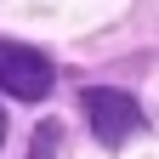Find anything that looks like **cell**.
<instances>
[{"instance_id":"6da1fadb","label":"cell","mask_w":159,"mask_h":159,"mask_svg":"<svg viewBox=\"0 0 159 159\" xmlns=\"http://www.w3.org/2000/svg\"><path fill=\"white\" fill-rule=\"evenodd\" d=\"M80 114H85V125H91V136H97L102 148L131 142V136L148 125V119H142V102H136L131 91H114V85H91V91H80Z\"/></svg>"},{"instance_id":"3957f363","label":"cell","mask_w":159,"mask_h":159,"mask_svg":"<svg viewBox=\"0 0 159 159\" xmlns=\"http://www.w3.org/2000/svg\"><path fill=\"white\" fill-rule=\"evenodd\" d=\"M0 142H6V114H0Z\"/></svg>"},{"instance_id":"7a4b0ae2","label":"cell","mask_w":159,"mask_h":159,"mask_svg":"<svg viewBox=\"0 0 159 159\" xmlns=\"http://www.w3.org/2000/svg\"><path fill=\"white\" fill-rule=\"evenodd\" d=\"M51 57L23 46V40H0V91L17 97V102H40L51 97Z\"/></svg>"}]
</instances>
